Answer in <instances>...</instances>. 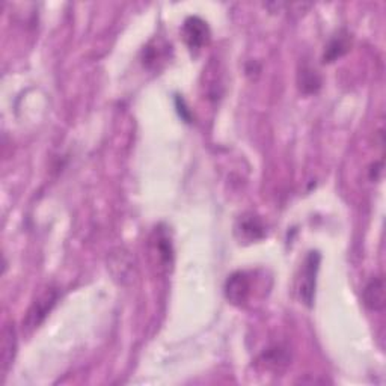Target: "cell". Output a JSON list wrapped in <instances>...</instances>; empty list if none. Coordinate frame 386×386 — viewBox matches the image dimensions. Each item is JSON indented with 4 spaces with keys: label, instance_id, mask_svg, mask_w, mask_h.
I'll use <instances>...</instances> for the list:
<instances>
[{
    "label": "cell",
    "instance_id": "obj_12",
    "mask_svg": "<svg viewBox=\"0 0 386 386\" xmlns=\"http://www.w3.org/2000/svg\"><path fill=\"white\" fill-rule=\"evenodd\" d=\"M177 107H178V113H180V116L183 118V120L186 123H191L192 121L191 111L184 106V100L181 97H177Z\"/></svg>",
    "mask_w": 386,
    "mask_h": 386
},
{
    "label": "cell",
    "instance_id": "obj_11",
    "mask_svg": "<svg viewBox=\"0 0 386 386\" xmlns=\"http://www.w3.org/2000/svg\"><path fill=\"white\" fill-rule=\"evenodd\" d=\"M298 83L303 94H315L322 88V77L319 76V73H317V70H314V68L305 65L299 71Z\"/></svg>",
    "mask_w": 386,
    "mask_h": 386
},
{
    "label": "cell",
    "instance_id": "obj_8",
    "mask_svg": "<svg viewBox=\"0 0 386 386\" xmlns=\"http://www.w3.org/2000/svg\"><path fill=\"white\" fill-rule=\"evenodd\" d=\"M261 362L264 364V367L273 371H281L284 368L289 367L290 364V353L282 345H273V347L267 349L261 354Z\"/></svg>",
    "mask_w": 386,
    "mask_h": 386
},
{
    "label": "cell",
    "instance_id": "obj_9",
    "mask_svg": "<svg viewBox=\"0 0 386 386\" xmlns=\"http://www.w3.org/2000/svg\"><path fill=\"white\" fill-rule=\"evenodd\" d=\"M154 247L158 254V260L163 264V267H170L174 260V249H172V242L171 237L167 234L166 228L163 230L162 226H158L154 231Z\"/></svg>",
    "mask_w": 386,
    "mask_h": 386
},
{
    "label": "cell",
    "instance_id": "obj_1",
    "mask_svg": "<svg viewBox=\"0 0 386 386\" xmlns=\"http://www.w3.org/2000/svg\"><path fill=\"white\" fill-rule=\"evenodd\" d=\"M322 254L319 251H310L302 266V273L298 284L299 299L303 305L312 308L315 301V289H317V275L320 270Z\"/></svg>",
    "mask_w": 386,
    "mask_h": 386
},
{
    "label": "cell",
    "instance_id": "obj_4",
    "mask_svg": "<svg viewBox=\"0 0 386 386\" xmlns=\"http://www.w3.org/2000/svg\"><path fill=\"white\" fill-rule=\"evenodd\" d=\"M210 36L212 34L209 25H207L201 17L192 15L189 18H186V22L183 25V38L187 47H189L192 52L201 50L205 44H209Z\"/></svg>",
    "mask_w": 386,
    "mask_h": 386
},
{
    "label": "cell",
    "instance_id": "obj_10",
    "mask_svg": "<svg viewBox=\"0 0 386 386\" xmlns=\"http://www.w3.org/2000/svg\"><path fill=\"white\" fill-rule=\"evenodd\" d=\"M2 368L4 373L8 370L9 365L14 361V354L17 349V333L14 324H8L4 328L2 333Z\"/></svg>",
    "mask_w": 386,
    "mask_h": 386
},
{
    "label": "cell",
    "instance_id": "obj_6",
    "mask_svg": "<svg viewBox=\"0 0 386 386\" xmlns=\"http://www.w3.org/2000/svg\"><path fill=\"white\" fill-rule=\"evenodd\" d=\"M364 305L370 311H382L385 308V282L379 276L371 278V281L365 285L362 293Z\"/></svg>",
    "mask_w": 386,
    "mask_h": 386
},
{
    "label": "cell",
    "instance_id": "obj_5",
    "mask_svg": "<svg viewBox=\"0 0 386 386\" xmlns=\"http://www.w3.org/2000/svg\"><path fill=\"white\" fill-rule=\"evenodd\" d=\"M251 296V278L246 272H234L225 282V298L235 306H242Z\"/></svg>",
    "mask_w": 386,
    "mask_h": 386
},
{
    "label": "cell",
    "instance_id": "obj_7",
    "mask_svg": "<svg viewBox=\"0 0 386 386\" xmlns=\"http://www.w3.org/2000/svg\"><path fill=\"white\" fill-rule=\"evenodd\" d=\"M350 50V35L347 31H340L336 35L331 38L324 48L323 55V62L324 64H332L336 59L343 57L345 53Z\"/></svg>",
    "mask_w": 386,
    "mask_h": 386
},
{
    "label": "cell",
    "instance_id": "obj_3",
    "mask_svg": "<svg viewBox=\"0 0 386 386\" xmlns=\"http://www.w3.org/2000/svg\"><path fill=\"white\" fill-rule=\"evenodd\" d=\"M234 234L240 243L260 242L266 237V225L260 216L254 213H244L237 219Z\"/></svg>",
    "mask_w": 386,
    "mask_h": 386
},
{
    "label": "cell",
    "instance_id": "obj_2",
    "mask_svg": "<svg viewBox=\"0 0 386 386\" xmlns=\"http://www.w3.org/2000/svg\"><path fill=\"white\" fill-rule=\"evenodd\" d=\"M56 301H57V290L48 287V289H46L41 294L38 296L36 301L32 303L31 308H29L26 319L23 320L25 329L26 331L36 329L38 326L46 320L48 312L53 310Z\"/></svg>",
    "mask_w": 386,
    "mask_h": 386
}]
</instances>
